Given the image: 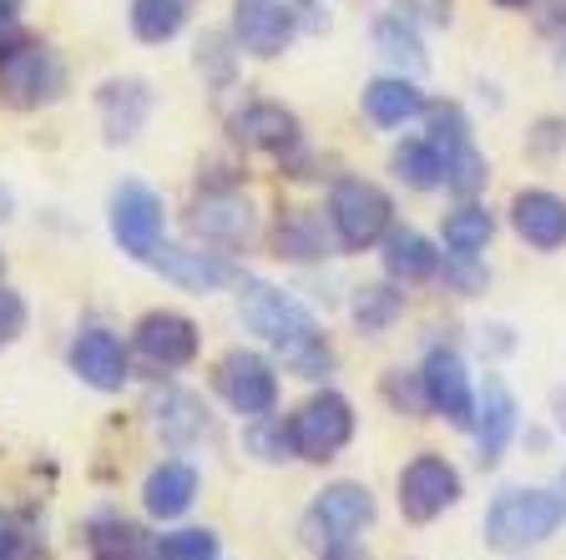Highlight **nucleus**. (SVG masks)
Listing matches in <instances>:
<instances>
[{"instance_id":"72a5a7b5","label":"nucleus","mask_w":566,"mask_h":560,"mask_svg":"<svg viewBox=\"0 0 566 560\" xmlns=\"http://www.w3.org/2000/svg\"><path fill=\"white\" fill-rule=\"evenodd\" d=\"M253 450H259L263 459H289V455H294L289 424H269V420H263V430H253Z\"/></svg>"},{"instance_id":"4468645a","label":"nucleus","mask_w":566,"mask_h":560,"mask_svg":"<svg viewBox=\"0 0 566 560\" xmlns=\"http://www.w3.org/2000/svg\"><path fill=\"white\" fill-rule=\"evenodd\" d=\"M137 353L157 369H188L198 359V324L188 314H172V308H157L137 324Z\"/></svg>"},{"instance_id":"7ed1b4c3","label":"nucleus","mask_w":566,"mask_h":560,"mask_svg":"<svg viewBox=\"0 0 566 560\" xmlns=\"http://www.w3.org/2000/svg\"><path fill=\"white\" fill-rule=\"evenodd\" d=\"M66 92V66L46 41H25L11 35L0 46V102L15 106V112H35V106H51Z\"/></svg>"},{"instance_id":"423d86ee","label":"nucleus","mask_w":566,"mask_h":560,"mask_svg":"<svg viewBox=\"0 0 566 560\" xmlns=\"http://www.w3.org/2000/svg\"><path fill=\"white\" fill-rule=\"evenodd\" d=\"M430 141L440 152V167H446V187L455 198H475L485 187V157L475 152L471 121L460 106H430Z\"/></svg>"},{"instance_id":"f3484780","label":"nucleus","mask_w":566,"mask_h":560,"mask_svg":"<svg viewBox=\"0 0 566 560\" xmlns=\"http://www.w3.org/2000/svg\"><path fill=\"white\" fill-rule=\"evenodd\" d=\"M192 228H198L208 243H248L253 237V208H248L243 192H233V187H212V192H202L198 202H192Z\"/></svg>"},{"instance_id":"b1692460","label":"nucleus","mask_w":566,"mask_h":560,"mask_svg":"<svg viewBox=\"0 0 566 560\" xmlns=\"http://www.w3.org/2000/svg\"><path fill=\"white\" fill-rule=\"evenodd\" d=\"M385 268H389V278H400V283H424V278H436L440 253L430 247V237H420L415 228H389Z\"/></svg>"},{"instance_id":"5701e85b","label":"nucleus","mask_w":566,"mask_h":560,"mask_svg":"<svg viewBox=\"0 0 566 560\" xmlns=\"http://www.w3.org/2000/svg\"><path fill=\"white\" fill-rule=\"evenodd\" d=\"M192 11H198V0H132L127 21L142 46H167L172 35H182Z\"/></svg>"},{"instance_id":"412c9836","label":"nucleus","mask_w":566,"mask_h":560,"mask_svg":"<svg viewBox=\"0 0 566 560\" xmlns=\"http://www.w3.org/2000/svg\"><path fill=\"white\" fill-rule=\"evenodd\" d=\"M192 500H198V469L182 465V459L157 465L147 475V485H142V510L153 520H177V515H188Z\"/></svg>"},{"instance_id":"c9c22d12","label":"nucleus","mask_w":566,"mask_h":560,"mask_svg":"<svg viewBox=\"0 0 566 560\" xmlns=\"http://www.w3.org/2000/svg\"><path fill=\"white\" fill-rule=\"evenodd\" d=\"M21 546V530H15V520L6 510H0V556H11V550Z\"/></svg>"},{"instance_id":"79ce46f5","label":"nucleus","mask_w":566,"mask_h":560,"mask_svg":"<svg viewBox=\"0 0 566 560\" xmlns=\"http://www.w3.org/2000/svg\"><path fill=\"white\" fill-rule=\"evenodd\" d=\"M556 495H562V505H566V469H562V479H556Z\"/></svg>"},{"instance_id":"ddd939ff","label":"nucleus","mask_w":566,"mask_h":560,"mask_svg":"<svg viewBox=\"0 0 566 560\" xmlns=\"http://www.w3.org/2000/svg\"><path fill=\"white\" fill-rule=\"evenodd\" d=\"M71 373H76L82 384L102 389V394H117V389L127 384L132 363L112 328H82V334L71 339Z\"/></svg>"},{"instance_id":"a19ab883","label":"nucleus","mask_w":566,"mask_h":560,"mask_svg":"<svg viewBox=\"0 0 566 560\" xmlns=\"http://www.w3.org/2000/svg\"><path fill=\"white\" fill-rule=\"evenodd\" d=\"M556 420H562V430H566V394L556 399Z\"/></svg>"},{"instance_id":"ea45409f","label":"nucleus","mask_w":566,"mask_h":560,"mask_svg":"<svg viewBox=\"0 0 566 560\" xmlns=\"http://www.w3.org/2000/svg\"><path fill=\"white\" fill-rule=\"evenodd\" d=\"M0 560H35V556H31V550H21V546H15L11 556H0Z\"/></svg>"},{"instance_id":"2f4dec72","label":"nucleus","mask_w":566,"mask_h":560,"mask_svg":"<svg viewBox=\"0 0 566 560\" xmlns=\"http://www.w3.org/2000/svg\"><path fill=\"white\" fill-rule=\"evenodd\" d=\"M157 560H218V536H212V530H172V536H157Z\"/></svg>"},{"instance_id":"4c0bfd02","label":"nucleus","mask_w":566,"mask_h":560,"mask_svg":"<svg viewBox=\"0 0 566 560\" xmlns=\"http://www.w3.org/2000/svg\"><path fill=\"white\" fill-rule=\"evenodd\" d=\"M324 560H365V556H359V550H349V540H344V546H329V556H324Z\"/></svg>"},{"instance_id":"c85d7f7f","label":"nucleus","mask_w":566,"mask_h":560,"mask_svg":"<svg viewBox=\"0 0 566 560\" xmlns=\"http://www.w3.org/2000/svg\"><path fill=\"white\" fill-rule=\"evenodd\" d=\"M491 233H495L491 212H485L481 202H471V198H465L446 218V247H450V257H475L485 243H491Z\"/></svg>"},{"instance_id":"dca6fc26","label":"nucleus","mask_w":566,"mask_h":560,"mask_svg":"<svg viewBox=\"0 0 566 560\" xmlns=\"http://www.w3.org/2000/svg\"><path fill=\"white\" fill-rule=\"evenodd\" d=\"M511 228H516L531 247L556 253V247H566V198H556L546 187H526V192H516V202H511Z\"/></svg>"},{"instance_id":"39448f33","label":"nucleus","mask_w":566,"mask_h":560,"mask_svg":"<svg viewBox=\"0 0 566 560\" xmlns=\"http://www.w3.org/2000/svg\"><path fill=\"white\" fill-rule=\"evenodd\" d=\"M289 440H294V455L298 459H314V465L334 459L344 444L354 440V409H349V399L334 394V389L314 394L294 414V420H289Z\"/></svg>"},{"instance_id":"37998d69","label":"nucleus","mask_w":566,"mask_h":560,"mask_svg":"<svg viewBox=\"0 0 566 560\" xmlns=\"http://www.w3.org/2000/svg\"><path fill=\"white\" fill-rule=\"evenodd\" d=\"M11 6H21V0H11Z\"/></svg>"},{"instance_id":"58836bf2","label":"nucleus","mask_w":566,"mask_h":560,"mask_svg":"<svg viewBox=\"0 0 566 560\" xmlns=\"http://www.w3.org/2000/svg\"><path fill=\"white\" fill-rule=\"evenodd\" d=\"M495 6H501V11H526L531 0H495Z\"/></svg>"},{"instance_id":"2eb2a0df","label":"nucleus","mask_w":566,"mask_h":560,"mask_svg":"<svg viewBox=\"0 0 566 560\" xmlns=\"http://www.w3.org/2000/svg\"><path fill=\"white\" fill-rule=\"evenodd\" d=\"M96 112H102V131L106 141H132L147 117H153V86L137 76H117V82L96 86Z\"/></svg>"},{"instance_id":"a878e982","label":"nucleus","mask_w":566,"mask_h":560,"mask_svg":"<svg viewBox=\"0 0 566 560\" xmlns=\"http://www.w3.org/2000/svg\"><path fill=\"white\" fill-rule=\"evenodd\" d=\"M375 51L400 71V76H424L430 56H424V41L415 35L410 15H379L375 21Z\"/></svg>"},{"instance_id":"1a4fd4ad","label":"nucleus","mask_w":566,"mask_h":560,"mask_svg":"<svg viewBox=\"0 0 566 560\" xmlns=\"http://www.w3.org/2000/svg\"><path fill=\"white\" fill-rule=\"evenodd\" d=\"M106 222H112V237L122 243V253H132L137 263H147L157 243H163V198H157L147 182H122L112 192V208H106Z\"/></svg>"},{"instance_id":"aec40b11","label":"nucleus","mask_w":566,"mask_h":560,"mask_svg":"<svg viewBox=\"0 0 566 560\" xmlns=\"http://www.w3.org/2000/svg\"><path fill=\"white\" fill-rule=\"evenodd\" d=\"M233 137L243 147H263V152H289L298 147V117L279 102H248L233 117Z\"/></svg>"},{"instance_id":"6e6552de","label":"nucleus","mask_w":566,"mask_h":560,"mask_svg":"<svg viewBox=\"0 0 566 560\" xmlns=\"http://www.w3.org/2000/svg\"><path fill=\"white\" fill-rule=\"evenodd\" d=\"M365 526H375V495L365 485H354V479L329 485L304 515V536L318 540V546H344V540H354Z\"/></svg>"},{"instance_id":"e433bc0d","label":"nucleus","mask_w":566,"mask_h":560,"mask_svg":"<svg viewBox=\"0 0 566 560\" xmlns=\"http://www.w3.org/2000/svg\"><path fill=\"white\" fill-rule=\"evenodd\" d=\"M11 35H15V6L11 0H0V46H6Z\"/></svg>"},{"instance_id":"9b49d317","label":"nucleus","mask_w":566,"mask_h":560,"mask_svg":"<svg viewBox=\"0 0 566 560\" xmlns=\"http://www.w3.org/2000/svg\"><path fill=\"white\" fill-rule=\"evenodd\" d=\"M460 500V469L440 455H415L400 475V510L415 526H430Z\"/></svg>"},{"instance_id":"a211bd4d","label":"nucleus","mask_w":566,"mask_h":560,"mask_svg":"<svg viewBox=\"0 0 566 560\" xmlns=\"http://www.w3.org/2000/svg\"><path fill=\"white\" fill-rule=\"evenodd\" d=\"M147 263H153L163 278H172L177 288H192V293H212V288H223V283H238V268L218 253H188V247L157 243L153 253H147Z\"/></svg>"},{"instance_id":"9d476101","label":"nucleus","mask_w":566,"mask_h":560,"mask_svg":"<svg viewBox=\"0 0 566 560\" xmlns=\"http://www.w3.org/2000/svg\"><path fill=\"white\" fill-rule=\"evenodd\" d=\"M298 35L294 0H233V46L259 61H273Z\"/></svg>"},{"instance_id":"473e14b6","label":"nucleus","mask_w":566,"mask_h":560,"mask_svg":"<svg viewBox=\"0 0 566 560\" xmlns=\"http://www.w3.org/2000/svg\"><path fill=\"white\" fill-rule=\"evenodd\" d=\"M25 334V298L15 288H0V344H15Z\"/></svg>"},{"instance_id":"393cba45","label":"nucleus","mask_w":566,"mask_h":560,"mask_svg":"<svg viewBox=\"0 0 566 560\" xmlns=\"http://www.w3.org/2000/svg\"><path fill=\"white\" fill-rule=\"evenodd\" d=\"M153 420L172 444H198L212 434V420H208V409H202V399L182 394V389H167L163 399H153Z\"/></svg>"},{"instance_id":"0eeeda50","label":"nucleus","mask_w":566,"mask_h":560,"mask_svg":"<svg viewBox=\"0 0 566 560\" xmlns=\"http://www.w3.org/2000/svg\"><path fill=\"white\" fill-rule=\"evenodd\" d=\"M218 394L243 420H269L273 409H279V373H273V363L263 353L233 349L218 363Z\"/></svg>"},{"instance_id":"bb28decb","label":"nucleus","mask_w":566,"mask_h":560,"mask_svg":"<svg viewBox=\"0 0 566 560\" xmlns=\"http://www.w3.org/2000/svg\"><path fill=\"white\" fill-rule=\"evenodd\" d=\"M279 257H294V263H314V257H329L334 253V237L324 228L318 212H289L279 222Z\"/></svg>"},{"instance_id":"7c9ffc66","label":"nucleus","mask_w":566,"mask_h":560,"mask_svg":"<svg viewBox=\"0 0 566 560\" xmlns=\"http://www.w3.org/2000/svg\"><path fill=\"white\" fill-rule=\"evenodd\" d=\"M405 308V298L395 288H359V298H354V324L365 328V334H375V328L395 324Z\"/></svg>"},{"instance_id":"6ab92c4d","label":"nucleus","mask_w":566,"mask_h":560,"mask_svg":"<svg viewBox=\"0 0 566 560\" xmlns=\"http://www.w3.org/2000/svg\"><path fill=\"white\" fill-rule=\"evenodd\" d=\"M475 450H481V465L491 469L495 459L506 455L511 434H516V399H511V389L501 384V379H485V394L475 399Z\"/></svg>"},{"instance_id":"f704fd0d","label":"nucleus","mask_w":566,"mask_h":560,"mask_svg":"<svg viewBox=\"0 0 566 560\" xmlns=\"http://www.w3.org/2000/svg\"><path fill=\"white\" fill-rule=\"evenodd\" d=\"M405 15L424 25H446L450 21V0H405Z\"/></svg>"},{"instance_id":"cd10ccee","label":"nucleus","mask_w":566,"mask_h":560,"mask_svg":"<svg viewBox=\"0 0 566 560\" xmlns=\"http://www.w3.org/2000/svg\"><path fill=\"white\" fill-rule=\"evenodd\" d=\"M395 177L415 192H436L446 187V167H440V152L430 137H415V141H400L395 147Z\"/></svg>"},{"instance_id":"4be33fe9","label":"nucleus","mask_w":566,"mask_h":560,"mask_svg":"<svg viewBox=\"0 0 566 560\" xmlns=\"http://www.w3.org/2000/svg\"><path fill=\"white\" fill-rule=\"evenodd\" d=\"M420 112H430L424 106V92L415 86V76H379V82H369L365 86V117L375 121V127H385V131H395V127H405V121H415Z\"/></svg>"},{"instance_id":"f8f14e48","label":"nucleus","mask_w":566,"mask_h":560,"mask_svg":"<svg viewBox=\"0 0 566 560\" xmlns=\"http://www.w3.org/2000/svg\"><path fill=\"white\" fill-rule=\"evenodd\" d=\"M420 384H424V409H436L440 420H450L455 430H471L475 394H471V373H465L460 353L436 349L420 369Z\"/></svg>"},{"instance_id":"c756f323","label":"nucleus","mask_w":566,"mask_h":560,"mask_svg":"<svg viewBox=\"0 0 566 560\" xmlns=\"http://www.w3.org/2000/svg\"><path fill=\"white\" fill-rule=\"evenodd\" d=\"M92 550L96 560H157V540L127 520H102L92 530Z\"/></svg>"},{"instance_id":"f257e3e1","label":"nucleus","mask_w":566,"mask_h":560,"mask_svg":"<svg viewBox=\"0 0 566 560\" xmlns=\"http://www.w3.org/2000/svg\"><path fill=\"white\" fill-rule=\"evenodd\" d=\"M238 314H243V324L253 328L263 344H273V349L283 353V363L294 373L318 379V373L329 369V344L318 334L314 314H308L298 298H289L283 288H273V283H263V278H243L238 283Z\"/></svg>"},{"instance_id":"f03ea898","label":"nucleus","mask_w":566,"mask_h":560,"mask_svg":"<svg viewBox=\"0 0 566 560\" xmlns=\"http://www.w3.org/2000/svg\"><path fill=\"white\" fill-rule=\"evenodd\" d=\"M566 505L556 490H501L485 510V546L495 550H526L542 546L562 530Z\"/></svg>"},{"instance_id":"20e7f679","label":"nucleus","mask_w":566,"mask_h":560,"mask_svg":"<svg viewBox=\"0 0 566 560\" xmlns=\"http://www.w3.org/2000/svg\"><path fill=\"white\" fill-rule=\"evenodd\" d=\"M389 218H395V202L385 198V187L365 182V177H344L329 198V222L334 237L344 247H375L385 243Z\"/></svg>"}]
</instances>
